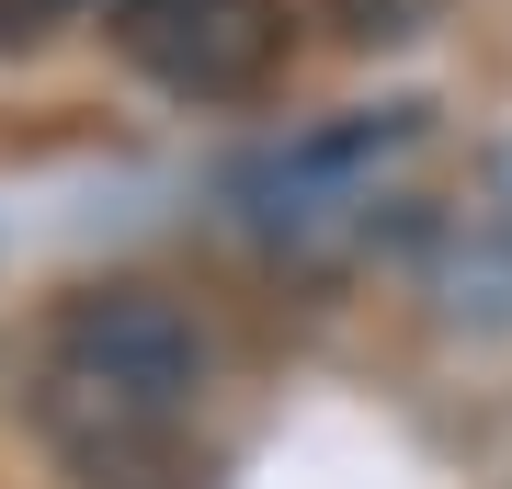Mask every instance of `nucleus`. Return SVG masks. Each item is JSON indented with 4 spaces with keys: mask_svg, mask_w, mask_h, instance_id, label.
<instances>
[{
    "mask_svg": "<svg viewBox=\"0 0 512 489\" xmlns=\"http://www.w3.org/2000/svg\"><path fill=\"white\" fill-rule=\"evenodd\" d=\"M421 319L444 342H512V217L501 205L433 228V251H421Z\"/></svg>",
    "mask_w": 512,
    "mask_h": 489,
    "instance_id": "5",
    "label": "nucleus"
},
{
    "mask_svg": "<svg viewBox=\"0 0 512 489\" xmlns=\"http://www.w3.org/2000/svg\"><path fill=\"white\" fill-rule=\"evenodd\" d=\"M319 23L342 46H421L444 23V0H319Z\"/></svg>",
    "mask_w": 512,
    "mask_h": 489,
    "instance_id": "6",
    "label": "nucleus"
},
{
    "mask_svg": "<svg viewBox=\"0 0 512 489\" xmlns=\"http://www.w3.org/2000/svg\"><path fill=\"white\" fill-rule=\"evenodd\" d=\"M80 12H92V0H0V57H35V46H57Z\"/></svg>",
    "mask_w": 512,
    "mask_h": 489,
    "instance_id": "7",
    "label": "nucleus"
},
{
    "mask_svg": "<svg viewBox=\"0 0 512 489\" xmlns=\"http://www.w3.org/2000/svg\"><path fill=\"white\" fill-rule=\"evenodd\" d=\"M421 137H433V103H353L330 114V126H296L274 137L262 160H239V217L274 228V239H308L330 217H365V205L421 160Z\"/></svg>",
    "mask_w": 512,
    "mask_h": 489,
    "instance_id": "1",
    "label": "nucleus"
},
{
    "mask_svg": "<svg viewBox=\"0 0 512 489\" xmlns=\"http://www.w3.org/2000/svg\"><path fill=\"white\" fill-rule=\"evenodd\" d=\"M114 46L171 103H251L285 69V0H137L114 12Z\"/></svg>",
    "mask_w": 512,
    "mask_h": 489,
    "instance_id": "3",
    "label": "nucleus"
},
{
    "mask_svg": "<svg viewBox=\"0 0 512 489\" xmlns=\"http://www.w3.org/2000/svg\"><path fill=\"white\" fill-rule=\"evenodd\" d=\"M23 421L35 444L69 467V489H205V455H194V421H160V410H126L103 387L35 364L23 387Z\"/></svg>",
    "mask_w": 512,
    "mask_h": 489,
    "instance_id": "4",
    "label": "nucleus"
},
{
    "mask_svg": "<svg viewBox=\"0 0 512 489\" xmlns=\"http://www.w3.org/2000/svg\"><path fill=\"white\" fill-rule=\"evenodd\" d=\"M478 205H501V217H512V126L490 137V160H478Z\"/></svg>",
    "mask_w": 512,
    "mask_h": 489,
    "instance_id": "8",
    "label": "nucleus"
},
{
    "mask_svg": "<svg viewBox=\"0 0 512 489\" xmlns=\"http://www.w3.org/2000/svg\"><path fill=\"white\" fill-rule=\"evenodd\" d=\"M114 12H137V0H103V23H114Z\"/></svg>",
    "mask_w": 512,
    "mask_h": 489,
    "instance_id": "9",
    "label": "nucleus"
},
{
    "mask_svg": "<svg viewBox=\"0 0 512 489\" xmlns=\"http://www.w3.org/2000/svg\"><path fill=\"white\" fill-rule=\"evenodd\" d=\"M46 364L80 387H103V399L126 410H160V421H194L205 387H217V342H205V319L183 296L160 285H92L69 296V308L46 319Z\"/></svg>",
    "mask_w": 512,
    "mask_h": 489,
    "instance_id": "2",
    "label": "nucleus"
}]
</instances>
